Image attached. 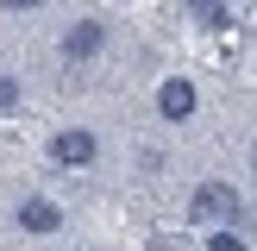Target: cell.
Listing matches in <instances>:
<instances>
[{"label":"cell","mask_w":257,"mask_h":251,"mask_svg":"<svg viewBox=\"0 0 257 251\" xmlns=\"http://www.w3.org/2000/svg\"><path fill=\"white\" fill-rule=\"evenodd\" d=\"M207 251H251V245L232 232V226H213V232H207Z\"/></svg>","instance_id":"52a82bcc"},{"label":"cell","mask_w":257,"mask_h":251,"mask_svg":"<svg viewBox=\"0 0 257 251\" xmlns=\"http://www.w3.org/2000/svg\"><path fill=\"white\" fill-rule=\"evenodd\" d=\"M19 94H25V88H19V75H13V69H0V107H19Z\"/></svg>","instance_id":"ba28073f"},{"label":"cell","mask_w":257,"mask_h":251,"mask_svg":"<svg viewBox=\"0 0 257 251\" xmlns=\"http://www.w3.org/2000/svg\"><path fill=\"white\" fill-rule=\"evenodd\" d=\"M100 157V138L88 132V126H63L57 138H50V163H69V170H82V163Z\"/></svg>","instance_id":"7a4b0ae2"},{"label":"cell","mask_w":257,"mask_h":251,"mask_svg":"<svg viewBox=\"0 0 257 251\" xmlns=\"http://www.w3.org/2000/svg\"><path fill=\"white\" fill-rule=\"evenodd\" d=\"M13 226H19V232H32V238H50V232L63 226V207H57L50 195H32V201H19Z\"/></svg>","instance_id":"5b68a950"},{"label":"cell","mask_w":257,"mask_h":251,"mask_svg":"<svg viewBox=\"0 0 257 251\" xmlns=\"http://www.w3.org/2000/svg\"><path fill=\"white\" fill-rule=\"evenodd\" d=\"M188 220H195L201 232H213V226H232V220H238V188H232V182H220V176L195 182V195H188Z\"/></svg>","instance_id":"6da1fadb"},{"label":"cell","mask_w":257,"mask_h":251,"mask_svg":"<svg viewBox=\"0 0 257 251\" xmlns=\"http://www.w3.org/2000/svg\"><path fill=\"white\" fill-rule=\"evenodd\" d=\"M7 13H32V7H44V0H0Z\"/></svg>","instance_id":"9c48e42d"},{"label":"cell","mask_w":257,"mask_h":251,"mask_svg":"<svg viewBox=\"0 0 257 251\" xmlns=\"http://www.w3.org/2000/svg\"><path fill=\"white\" fill-rule=\"evenodd\" d=\"M251 170H257V145H251Z\"/></svg>","instance_id":"30bf717a"},{"label":"cell","mask_w":257,"mask_h":251,"mask_svg":"<svg viewBox=\"0 0 257 251\" xmlns=\"http://www.w3.org/2000/svg\"><path fill=\"white\" fill-rule=\"evenodd\" d=\"M188 19L213 32V25H226V0H188Z\"/></svg>","instance_id":"8992f818"},{"label":"cell","mask_w":257,"mask_h":251,"mask_svg":"<svg viewBox=\"0 0 257 251\" xmlns=\"http://www.w3.org/2000/svg\"><path fill=\"white\" fill-rule=\"evenodd\" d=\"M63 63H88V57H100V50H107V25L100 19H75L69 32H63Z\"/></svg>","instance_id":"277c9868"},{"label":"cell","mask_w":257,"mask_h":251,"mask_svg":"<svg viewBox=\"0 0 257 251\" xmlns=\"http://www.w3.org/2000/svg\"><path fill=\"white\" fill-rule=\"evenodd\" d=\"M195 107H201L195 82H188V75H163V88H157V113H163V119L182 126V119H195Z\"/></svg>","instance_id":"3957f363"}]
</instances>
